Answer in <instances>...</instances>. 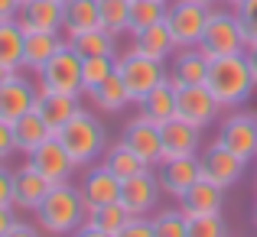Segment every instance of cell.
I'll list each match as a JSON object with an SVG mask.
<instances>
[{
	"instance_id": "23",
	"label": "cell",
	"mask_w": 257,
	"mask_h": 237,
	"mask_svg": "<svg viewBox=\"0 0 257 237\" xmlns=\"http://www.w3.org/2000/svg\"><path fill=\"white\" fill-rule=\"evenodd\" d=\"M221 205H225V188L208 182V179H199L179 198V208L189 218H195V214H221Z\"/></svg>"
},
{
	"instance_id": "26",
	"label": "cell",
	"mask_w": 257,
	"mask_h": 237,
	"mask_svg": "<svg viewBox=\"0 0 257 237\" xmlns=\"http://www.w3.org/2000/svg\"><path fill=\"white\" fill-rule=\"evenodd\" d=\"M36 111L43 114V120L52 127V130H62L72 117H75L82 107H78V98L72 94H56V91H39V101H36Z\"/></svg>"
},
{
	"instance_id": "34",
	"label": "cell",
	"mask_w": 257,
	"mask_h": 237,
	"mask_svg": "<svg viewBox=\"0 0 257 237\" xmlns=\"http://www.w3.org/2000/svg\"><path fill=\"white\" fill-rule=\"evenodd\" d=\"M101 10V26L114 36L131 33V0H98Z\"/></svg>"
},
{
	"instance_id": "29",
	"label": "cell",
	"mask_w": 257,
	"mask_h": 237,
	"mask_svg": "<svg viewBox=\"0 0 257 237\" xmlns=\"http://www.w3.org/2000/svg\"><path fill=\"white\" fill-rule=\"evenodd\" d=\"M114 33H107L104 26H94L88 33H78V36H69L65 43L78 52L82 59H91V56H117V43H114Z\"/></svg>"
},
{
	"instance_id": "50",
	"label": "cell",
	"mask_w": 257,
	"mask_h": 237,
	"mask_svg": "<svg viewBox=\"0 0 257 237\" xmlns=\"http://www.w3.org/2000/svg\"><path fill=\"white\" fill-rule=\"evenodd\" d=\"M59 4H65V0H59Z\"/></svg>"
},
{
	"instance_id": "8",
	"label": "cell",
	"mask_w": 257,
	"mask_h": 237,
	"mask_svg": "<svg viewBox=\"0 0 257 237\" xmlns=\"http://www.w3.org/2000/svg\"><path fill=\"white\" fill-rule=\"evenodd\" d=\"M39 88H33L23 75L0 78V124H17L30 111H36Z\"/></svg>"
},
{
	"instance_id": "18",
	"label": "cell",
	"mask_w": 257,
	"mask_h": 237,
	"mask_svg": "<svg viewBox=\"0 0 257 237\" xmlns=\"http://www.w3.org/2000/svg\"><path fill=\"white\" fill-rule=\"evenodd\" d=\"M82 195H85V201H88V208H94V205H111V201H120V192H124V182L117 179V175L111 172V169L101 162V166H94V169H88L85 172V179H82Z\"/></svg>"
},
{
	"instance_id": "44",
	"label": "cell",
	"mask_w": 257,
	"mask_h": 237,
	"mask_svg": "<svg viewBox=\"0 0 257 237\" xmlns=\"http://www.w3.org/2000/svg\"><path fill=\"white\" fill-rule=\"evenodd\" d=\"M72 237H111V234H104V231H98V227H91V224H88V221H85V224H82V227H78V231H75V234H72Z\"/></svg>"
},
{
	"instance_id": "28",
	"label": "cell",
	"mask_w": 257,
	"mask_h": 237,
	"mask_svg": "<svg viewBox=\"0 0 257 237\" xmlns=\"http://www.w3.org/2000/svg\"><path fill=\"white\" fill-rule=\"evenodd\" d=\"M65 23L62 33L65 39L78 36V33H88L94 26H101V10H98V0H65Z\"/></svg>"
},
{
	"instance_id": "4",
	"label": "cell",
	"mask_w": 257,
	"mask_h": 237,
	"mask_svg": "<svg viewBox=\"0 0 257 237\" xmlns=\"http://www.w3.org/2000/svg\"><path fill=\"white\" fill-rule=\"evenodd\" d=\"M199 49L205 52L208 59L244 56V52H247V36H244V26H241L234 7H231V10H218V7H212V17H208V26H205V36H202Z\"/></svg>"
},
{
	"instance_id": "47",
	"label": "cell",
	"mask_w": 257,
	"mask_h": 237,
	"mask_svg": "<svg viewBox=\"0 0 257 237\" xmlns=\"http://www.w3.org/2000/svg\"><path fill=\"white\" fill-rule=\"evenodd\" d=\"M199 4H205V7H215V4H221V0H199Z\"/></svg>"
},
{
	"instance_id": "1",
	"label": "cell",
	"mask_w": 257,
	"mask_h": 237,
	"mask_svg": "<svg viewBox=\"0 0 257 237\" xmlns=\"http://www.w3.org/2000/svg\"><path fill=\"white\" fill-rule=\"evenodd\" d=\"M33 214H36V224L52 237L75 234L88 221V201L82 188H75L72 182H62V185H52V192Z\"/></svg>"
},
{
	"instance_id": "30",
	"label": "cell",
	"mask_w": 257,
	"mask_h": 237,
	"mask_svg": "<svg viewBox=\"0 0 257 237\" xmlns=\"http://www.w3.org/2000/svg\"><path fill=\"white\" fill-rule=\"evenodd\" d=\"M104 166L111 169L120 182H127V179H134V175H140V172H147V169H150V166H147V159H140L137 153L124 143V140L104 153Z\"/></svg>"
},
{
	"instance_id": "5",
	"label": "cell",
	"mask_w": 257,
	"mask_h": 237,
	"mask_svg": "<svg viewBox=\"0 0 257 237\" xmlns=\"http://www.w3.org/2000/svg\"><path fill=\"white\" fill-rule=\"evenodd\" d=\"M208 17H212V7L199 4V0H170L166 26H170V33L176 39V49H199Z\"/></svg>"
},
{
	"instance_id": "16",
	"label": "cell",
	"mask_w": 257,
	"mask_h": 237,
	"mask_svg": "<svg viewBox=\"0 0 257 237\" xmlns=\"http://www.w3.org/2000/svg\"><path fill=\"white\" fill-rule=\"evenodd\" d=\"M26 30L20 20H0V78H13L23 69Z\"/></svg>"
},
{
	"instance_id": "12",
	"label": "cell",
	"mask_w": 257,
	"mask_h": 237,
	"mask_svg": "<svg viewBox=\"0 0 257 237\" xmlns=\"http://www.w3.org/2000/svg\"><path fill=\"white\" fill-rule=\"evenodd\" d=\"M221 111V101L208 85H182L179 88V117L195 127H208Z\"/></svg>"
},
{
	"instance_id": "2",
	"label": "cell",
	"mask_w": 257,
	"mask_h": 237,
	"mask_svg": "<svg viewBox=\"0 0 257 237\" xmlns=\"http://www.w3.org/2000/svg\"><path fill=\"white\" fill-rule=\"evenodd\" d=\"M205 85L221 101V107H238L254 94L257 81L251 75V65H247L244 56H221V59H212Z\"/></svg>"
},
{
	"instance_id": "35",
	"label": "cell",
	"mask_w": 257,
	"mask_h": 237,
	"mask_svg": "<svg viewBox=\"0 0 257 237\" xmlns=\"http://www.w3.org/2000/svg\"><path fill=\"white\" fill-rule=\"evenodd\" d=\"M117 72V56H91L82 59V78H85V94L101 88L107 78Z\"/></svg>"
},
{
	"instance_id": "17",
	"label": "cell",
	"mask_w": 257,
	"mask_h": 237,
	"mask_svg": "<svg viewBox=\"0 0 257 237\" xmlns=\"http://www.w3.org/2000/svg\"><path fill=\"white\" fill-rule=\"evenodd\" d=\"M202 127L189 124V120L176 117L170 124L160 127L163 133V159H179V156H195L199 153V143H202Z\"/></svg>"
},
{
	"instance_id": "25",
	"label": "cell",
	"mask_w": 257,
	"mask_h": 237,
	"mask_svg": "<svg viewBox=\"0 0 257 237\" xmlns=\"http://www.w3.org/2000/svg\"><path fill=\"white\" fill-rule=\"evenodd\" d=\"M131 49H137L140 56H147V59L166 62V59L176 52V39H173V33H170V26H166V23H157V26H147V30L134 33Z\"/></svg>"
},
{
	"instance_id": "27",
	"label": "cell",
	"mask_w": 257,
	"mask_h": 237,
	"mask_svg": "<svg viewBox=\"0 0 257 237\" xmlns=\"http://www.w3.org/2000/svg\"><path fill=\"white\" fill-rule=\"evenodd\" d=\"M13 137H17V150L30 156V153L39 150L46 140L56 137V130L43 120V114H39V111H30L26 117H20L17 124H13Z\"/></svg>"
},
{
	"instance_id": "37",
	"label": "cell",
	"mask_w": 257,
	"mask_h": 237,
	"mask_svg": "<svg viewBox=\"0 0 257 237\" xmlns=\"http://www.w3.org/2000/svg\"><path fill=\"white\" fill-rule=\"evenodd\" d=\"M189 237H228V224L221 214H195L189 218Z\"/></svg>"
},
{
	"instance_id": "36",
	"label": "cell",
	"mask_w": 257,
	"mask_h": 237,
	"mask_svg": "<svg viewBox=\"0 0 257 237\" xmlns=\"http://www.w3.org/2000/svg\"><path fill=\"white\" fill-rule=\"evenodd\" d=\"M153 237H189V214L182 208H166L153 218Z\"/></svg>"
},
{
	"instance_id": "51",
	"label": "cell",
	"mask_w": 257,
	"mask_h": 237,
	"mask_svg": "<svg viewBox=\"0 0 257 237\" xmlns=\"http://www.w3.org/2000/svg\"><path fill=\"white\" fill-rule=\"evenodd\" d=\"M23 4H26V0H23Z\"/></svg>"
},
{
	"instance_id": "6",
	"label": "cell",
	"mask_w": 257,
	"mask_h": 237,
	"mask_svg": "<svg viewBox=\"0 0 257 237\" xmlns=\"http://www.w3.org/2000/svg\"><path fill=\"white\" fill-rule=\"evenodd\" d=\"M39 91H56V94H72L82 98L85 94V78H82V56L72 49L69 43L52 56V62L39 72Z\"/></svg>"
},
{
	"instance_id": "10",
	"label": "cell",
	"mask_w": 257,
	"mask_h": 237,
	"mask_svg": "<svg viewBox=\"0 0 257 237\" xmlns=\"http://www.w3.org/2000/svg\"><path fill=\"white\" fill-rule=\"evenodd\" d=\"M199 162H202V179L215 182V185H221V188L234 185V182L244 175V166H247L238 153H231L225 143H218V140L202 153Z\"/></svg>"
},
{
	"instance_id": "41",
	"label": "cell",
	"mask_w": 257,
	"mask_h": 237,
	"mask_svg": "<svg viewBox=\"0 0 257 237\" xmlns=\"http://www.w3.org/2000/svg\"><path fill=\"white\" fill-rule=\"evenodd\" d=\"M43 234H46V231H43L39 224H26V221H17V224H13L4 237H43Z\"/></svg>"
},
{
	"instance_id": "45",
	"label": "cell",
	"mask_w": 257,
	"mask_h": 237,
	"mask_svg": "<svg viewBox=\"0 0 257 237\" xmlns=\"http://www.w3.org/2000/svg\"><path fill=\"white\" fill-rule=\"evenodd\" d=\"M244 59H247V65H251V75H254V81H257V46H247Z\"/></svg>"
},
{
	"instance_id": "11",
	"label": "cell",
	"mask_w": 257,
	"mask_h": 237,
	"mask_svg": "<svg viewBox=\"0 0 257 237\" xmlns=\"http://www.w3.org/2000/svg\"><path fill=\"white\" fill-rule=\"evenodd\" d=\"M30 162L52 182V185L72 182V175H75V169H78V162L72 159V153L65 150V143H62L59 137L46 140L39 150H33V153H30Z\"/></svg>"
},
{
	"instance_id": "39",
	"label": "cell",
	"mask_w": 257,
	"mask_h": 237,
	"mask_svg": "<svg viewBox=\"0 0 257 237\" xmlns=\"http://www.w3.org/2000/svg\"><path fill=\"white\" fill-rule=\"evenodd\" d=\"M114 237H153V221H147L144 214L140 218H131V224L124 231H117Z\"/></svg>"
},
{
	"instance_id": "40",
	"label": "cell",
	"mask_w": 257,
	"mask_h": 237,
	"mask_svg": "<svg viewBox=\"0 0 257 237\" xmlns=\"http://www.w3.org/2000/svg\"><path fill=\"white\" fill-rule=\"evenodd\" d=\"M17 150V137H13V124H0V159H7Z\"/></svg>"
},
{
	"instance_id": "43",
	"label": "cell",
	"mask_w": 257,
	"mask_h": 237,
	"mask_svg": "<svg viewBox=\"0 0 257 237\" xmlns=\"http://www.w3.org/2000/svg\"><path fill=\"white\" fill-rule=\"evenodd\" d=\"M13 224H17V221H13V208H0V237L10 231Z\"/></svg>"
},
{
	"instance_id": "20",
	"label": "cell",
	"mask_w": 257,
	"mask_h": 237,
	"mask_svg": "<svg viewBox=\"0 0 257 237\" xmlns=\"http://www.w3.org/2000/svg\"><path fill=\"white\" fill-rule=\"evenodd\" d=\"M208 65H212V59H208L202 49H176L166 75H170L179 88L182 85H205L208 81Z\"/></svg>"
},
{
	"instance_id": "22",
	"label": "cell",
	"mask_w": 257,
	"mask_h": 237,
	"mask_svg": "<svg viewBox=\"0 0 257 237\" xmlns=\"http://www.w3.org/2000/svg\"><path fill=\"white\" fill-rule=\"evenodd\" d=\"M52 192V182L33 166L30 159L17 169V208H26V211H36L46 201V195Z\"/></svg>"
},
{
	"instance_id": "15",
	"label": "cell",
	"mask_w": 257,
	"mask_h": 237,
	"mask_svg": "<svg viewBox=\"0 0 257 237\" xmlns=\"http://www.w3.org/2000/svg\"><path fill=\"white\" fill-rule=\"evenodd\" d=\"M160 182H163V192L173 198H182L195 182L202 179V162L199 156H179V159H163L160 162Z\"/></svg>"
},
{
	"instance_id": "49",
	"label": "cell",
	"mask_w": 257,
	"mask_h": 237,
	"mask_svg": "<svg viewBox=\"0 0 257 237\" xmlns=\"http://www.w3.org/2000/svg\"><path fill=\"white\" fill-rule=\"evenodd\" d=\"M163 4H170V0H163Z\"/></svg>"
},
{
	"instance_id": "32",
	"label": "cell",
	"mask_w": 257,
	"mask_h": 237,
	"mask_svg": "<svg viewBox=\"0 0 257 237\" xmlns=\"http://www.w3.org/2000/svg\"><path fill=\"white\" fill-rule=\"evenodd\" d=\"M91 101L101 107V111H124L127 104H134V98H131V91H127V85H124V78L114 72L111 78L104 81L101 88H94L91 91Z\"/></svg>"
},
{
	"instance_id": "42",
	"label": "cell",
	"mask_w": 257,
	"mask_h": 237,
	"mask_svg": "<svg viewBox=\"0 0 257 237\" xmlns=\"http://www.w3.org/2000/svg\"><path fill=\"white\" fill-rule=\"evenodd\" d=\"M23 0H0V20H20Z\"/></svg>"
},
{
	"instance_id": "24",
	"label": "cell",
	"mask_w": 257,
	"mask_h": 237,
	"mask_svg": "<svg viewBox=\"0 0 257 237\" xmlns=\"http://www.w3.org/2000/svg\"><path fill=\"white\" fill-rule=\"evenodd\" d=\"M20 23L23 30H49V33H62L65 23V7L59 0H26L20 10Z\"/></svg>"
},
{
	"instance_id": "38",
	"label": "cell",
	"mask_w": 257,
	"mask_h": 237,
	"mask_svg": "<svg viewBox=\"0 0 257 237\" xmlns=\"http://www.w3.org/2000/svg\"><path fill=\"white\" fill-rule=\"evenodd\" d=\"M241 26H244V36H247V46H257V0H244V4L234 7Z\"/></svg>"
},
{
	"instance_id": "21",
	"label": "cell",
	"mask_w": 257,
	"mask_h": 237,
	"mask_svg": "<svg viewBox=\"0 0 257 237\" xmlns=\"http://www.w3.org/2000/svg\"><path fill=\"white\" fill-rule=\"evenodd\" d=\"M65 46V39L59 33H49V30H26V56H23V69L39 75L46 65L52 62L59 49Z\"/></svg>"
},
{
	"instance_id": "33",
	"label": "cell",
	"mask_w": 257,
	"mask_h": 237,
	"mask_svg": "<svg viewBox=\"0 0 257 237\" xmlns=\"http://www.w3.org/2000/svg\"><path fill=\"white\" fill-rule=\"evenodd\" d=\"M166 7L163 0H131V36L147 26L166 23Z\"/></svg>"
},
{
	"instance_id": "7",
	"label": "cell",
	"mask_w": 257,
	"mask_h": 237,
	"mask_svg": "<svg viewBox=\"0 0 257 237\" xmlns=\"http://www.w3.org/2000/svg\"><path fill=\"white\" fill-rule=\"evenodd\" d=\"M117 75L124 78L134 104H140V101L166 78V69H163V62L147 59V56H140L137 49H131V52H124V56H117Z\"/></svg>"
},
{
	"instance_id": "19",
	"label": "cell",
	"mask_w": 257,
	"mask_h": 237,
	"mask_svg": "<svg viewBox=\"0 0 257 237\" xmlns=\"http://www.w3.org/2000/svg\"><path fill=\"white\" fill-rule=\"evenodd\" d=\"M140 111H144L150 120H157L160 127L170 124V120H176V117H179V85L166 75L144 101H140Z\"/></svg>"
},
{
	"instance_id": "13",
	"label": "cell",
	"mask_w": 257,
	"mask_h": 237,
	"mask_svg": "<svg viewBox=\"0 0 257 237\" xmlns=\"http://www.w3.org/2000/svg\"><path fill=\"white\" fill-rule=\"evenodd\" d=\"M218 143H225L231 153L251 162L257 156V117L254 114H231L218 130Z\"/></svg>"
},
{
	"instance_id": "9",
	"label": "cell",
	"mask_w": 257,
	"mask_h": 237,
	"mask_svg": "<svg viewBox=\"0 0 257 237\" xmlns=\"http://www.w3.org/2000/svg\"><path fill=\"white\" fill-rule=\"evenodd\" d=\"M120 140H124L140 159H147V166L163 162V133H160V124L150 120L144 111L124 127V137H120Z\"/></svg>"
},
{
	"instance_id": "31",
	"label": "cell",
	"mask_w": 257,
	"mask_h": 237,
	"mask_svg": "<svg viewBox=\"0 0 257 237\" xmlns=\"http://www.w3.org/2000/svg\"><path fill=\"white\" fill-rule=\"evenodd\" d=\"M131 218H134V214L124 208V201H111V205L88 208V224L98 227V231H104V234H111V237L117 231H124V227L131 224Z\"/></svg>"
},
{
	"instance_id": "3",
	"label": "cell",
	"mask_w": 257,
	"mask_h": 237,
	"mask_svg": "<svg viewBox=\"0 0 257 237\" xmlns=\"http://www.w3.org/2000/svg\"><path fill=\"white\" fill-rule=\"evenodd\" d=\"M56 137L65 143V150L72 153V159H75L78 166H91L107 146V133H104V127H101V120L88 111H78Z\"/></svg>"
},
{
	"instance_id": "14",
	"label": "cell",
	"mask_w": 257,
	"mask_h": 237,
	"mask_svg": "<svg viewBox=\"0 0 257 237\" xmlns=\"http://www.w3.org/2000/svg\"><path fill=\"white\" fill-rule=\"evenodd\" d=\"M160 195H163V182H160V175H153L150 169H147V172H140V175H134V179L124 182L120 201H124V208L134 218H140V214H147L150 208H157Z\"/></svg>"
},
{
	"instance_id": "48",
	"label": "cell",
	"mask_w": 257,
	"mask_h": 237,
	"mask_svg": "<svg viewBox=\"0 0 257 237\" xmlns=\"http://www.w3.org/2000/svg\"><path fill=\"white\" fill-rule=\"evenodd\" d=\"M251 221H254V227H257V201H254V211H251Z\"/></svg>"
},
{
	"instance_id": "46",
	"label": "cell",
	"mask_w": 257,
	"mask_h": 237,
	"mask_svg": "<svg viewBox=\"0 0 257 237\" xmlns=\"http://www.w3.org/2000/svg\"><path fill=\"white\" fill-rule=\"evenodd\" d=\"M221 4H228V7H238V4H244V0H221Z\"/></svg>"
}]
</instances>
